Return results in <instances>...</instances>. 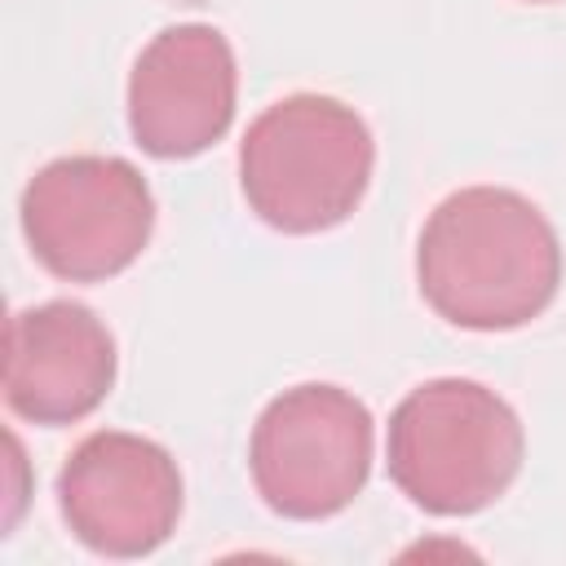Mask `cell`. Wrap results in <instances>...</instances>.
I'll return each instance as SVG.
<instances>
[{"instance_id":"6da1fadb","label":"cell","mask_w":566,"mask_h":566,"mask_svg":"<svg viewBox=\"0 0 566 566\" xmlns=\"http://www.w3.org/2000/svg\"><path fill=\"white\" fill-rule=\"evenodd\" d=\"M416 287L451 327L513 332L557 301L562 239L526 195L464 186L420 226Z\"/></svg>"},{"instance_id":"7a4b0ae2","label":"cell","mask_w":566,"mask_h":566,"mask_svg":"<svg viewBox=\"0 0 566 566\" xmlns=\"http://www.w3.org/2000/svg\"><path fill=\"white\" fill-rule=\"evenodd\" d=\"M376 137L367 119L327 93H287L239 142L248 208L283 234H323L354 217L371 186Z\"/></svg>"},{"instance_id":"3957f363","label":"cell","mask_w":566,"mask_h":566,"mask_svg":"<svg viewBox=\"0 0 566 566\" xmlns=\"http://www.w3.org/2000/svg\"><path fill=\"white\" fill-rule=\"evenodd\" d=\"M526 429L482 380L438 376L416 385L389 416L385 464L394 486L433 517L491 509L522 473Z\"/></svg>"},{"instance_id":"277c9868","label":"cell","mask_w":566,"mask_h":566,"mask_svg":"<svg viewBox=\"0 0 566 566\" xmlns=\"http://www.w3.org/2000/svg\"><path fill=\"white\" fill-rule=\"evenodd\" d=\"M376 420L340 385L305 380L265 402L252 424L248 469L256 495L292 522L345 513L371 478Z\"/></svg>"},{"instance_id":"5b68a950","label":"cell","mask_w":566,"mask_h":566,"mask_svg":"<svg viewBox=\"0 0 566 566\" xmlns=\"http://www.w3.org/2000/svg\"><path fill=\"white\" fill-rule=\"evenodd\" d=\"M31 256L66 283L124 274L150 243L155 195L119 155H62L44 164L18 203Z\"/></svg>"},{"instance_id":"8992f818","label":"cell","mask_w":566,"mask_h":566,"mask_svg":"<svg viewBox=\"0 0 566 566\" xmlns=\"http://www.w3.org/2000/svg\"><path fill=\"white\" fill-rule=\"evenodd\" d=\"M57 509L84 548L102 557H146L177 531L181 469L155 438L97 429L66 455Z\"/></svg>"},{"instance_id":"52a82bcc","label":"cell","mask_w":566,"mask_h":566,"mask_svg":"<svg viewBox=\"0 0 566 566\" xmlns=\"http://www.w3.org/2000/svg\"><path fill=\"white\" fill-rule=\"evenodd\" d=\"M239 106V62L212 22H177L150 35L128 71V133L155 159H190L217 146Z\"/></svg>"},{"instance_id":"ba28073f","label":"cell","mask_w":566,"mask_h":566,"mask_svg":"<svg viewBox=\"0 0 566 566\" xmlns=\"http://www.w3.org/2000/svg\"><path fill=\"white\" fill-rule=\"evenodd\" d=\"M111 327L80 301L13 310L4 327V402L13 416L62 429L93 416L115 389Z\"/></svg>"},{"instance_id":"9c48e42d","label":"cell","mask_w":566,"mask_h":566,"mask_svg":"<svg viewBox=\"0 0 566 566\" xmlns=\"http://www.w3.org/2000/svg\"><path fill=\"white\" fill-rule=\"evenodd\" d=\"M526 4H557V0H526Z\"/></svg>"}]
</instances>
